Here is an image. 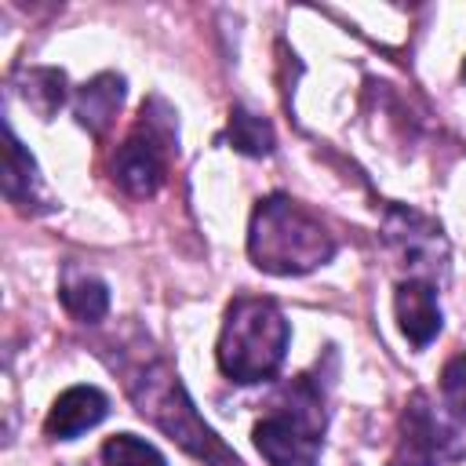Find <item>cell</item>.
I'll use <instances>...</instances> for the list:
<instances>
[{
	"instance_id": "cell-1",
	"label": "cell",
	"mask_w": 466,
	"mask_h": 466,
	"mask_svg": "<svg viewBox=\"0 0 466 466\" xmlns=\"http://www.w3.org/2000/svg\"><path fill=\"white\" fill-rule=\"evenodd\" d=\"M124 386L138 415L164 430L171 441H178L204 466H240V459L197 415L186 386L178 382V371L164 357H138L135 364H124Z\"/></svg>"
},
{
	"instance_id": "cell-2",
	"label": "cell",
	"mask_w": 466,
	"mask_h": 466,
	"mask_svg": "<svg viewBox=\"0 0 466 466\" xmlns=\"http://www.w3.org/2000/svg\"><path fill=\"white\" fill-rule=\"evenodd\" d=\"M248 255L258 269L277 277L309 273L335 255V237L320 218L284 193L258 200L248 226Z\"/></svg>"
},
{
	"instance_id": "cell-3",
	"label": "cell",
	"mask_w": 466,
	"mask_h": 466,
	"mask_svg": "<svg viewBox=\"0 0 466 466\" xmlns=\"http://www.w3.org/2000/svg\"><path fill=\"white\" fill-rule=\"evenodd\" d=\"M291 328L273 299L237 295L226 309L222 331H218V368L233 382H262L273 379L284 364Z\"/></svg>"
},
{
	"instance_id": "cell-4",
	"label": "cell",
	"mask_w": 466,
	"mask_h": 466,
	"mask_svg": "<svg viewBox=\"0 0 466 466\" xmlns=\"http://www.w3.org/2000/svg\"><path fill=\"white\" fill-rule=\"evenodd\" d=\"M324 386L317 375H299L280 400L255 422V448L269 466H317L324 444Z\"/></svg>"
},
{
	"instance_id": "cell-5",
	"label": "cell",
	"mask_w": 466,
	"mask_h": 466,
	"mask_svg": "<svg viewBox=\"0 0 466 466\" xmlns=\"http://www.w3.org/2000/svg\"><path fill=\"white\" fill-rule=\"evenodd\" d=\"M448 455H455V433L437 419L430 400L422 393H415L404 411L400 441H397L390 466H437Z\"/></svg>"
},
{
	"instance_id": "cell-6",
	"label": "cell",
	"mask_w": 466,
	"mask_h": 466,
	"mask_svg": "<svg viewBox=\"0 0 466 466\" xmlns=\"http://www.w3.org/2000/svg\"><path fill=\"white\" fill-rule=\"evenodd\" d=\"M167 171V157H164V135H157L153 127H138L135 135L124 138V146L116 149L113 160V178L124 193L131 197H153L164 182Z\"/></svg>"
},
{
	"instance_id": "cell-7",
	"label": "cell",
	"mask_w": 466,
	"mask_h": 466,
	"mask_svg": "<svg viewBox=\"0 0 466 466\" xmlns=\"http://www.w3.org/2000/svg\"><path fill=\"white\" fill-rule=\"evenodd\" d=\"M393 313H397L404 339L415 350H426L441 331V306H437V291L430 280H419V277L400 280L393 295Z\"/></svg>"
},
{
	"instance_id": "cell-8",
	"label": "cell",
	"mask_w": 466,
	"mask_h": 466,
	"mask_svg": "<svg viewBox=\"0 0 466 466\" xmlns=\"http://www.w3.org/2000/svg\"><path fill=\"white\" fill-rule=\"evenodd\" d=\"M106 411H109V397L98 386H69L51 404V411L44 419V433L51 441H76L84 430L98 426L106 419Z\"/></svg>"
},
{
	"instance_id": "cell-9",
	"label": "cell",
	"mask_w": 466,
	"mask_h": 466,
	"mask_svg": "<svg viewBox=\"0 0 466 466\" xmlns=\"http://www.w3.org/2000/svg\"><path fill=\"white\" fill-rule=\"evenodd\" d=\"M386 233L411 266H441L444 262V237L430 218H422L415 211H393L386 222Z\"/></svg>"
},
{
	"instance_id": "cell-10",
	"label": "cell",
	"mask_w": 466,
	"mask_h": 466,
	"mask_svg": "<svg viewBox=\"0 0 466 466\" xmlns=\"http://www.w3.org/2000/svg\"><path fill=\"white\" fill-rule=\"evenodd\" d=\"M120 102H124V76L102 73V76H95V80H87L80 87V95L73 102V113L91 135H106V127L113 124Z\"/></svg>"
},
{
	"instance_id": "cell-11",
	"label": "cell",
	"mask_w": 466,
	"mask_h": 466,
	"mask_svg": "<svg viewBox=\"0 0 466 466\" xmlns=\"http://www.w3.org/2000/svg\"><path fill=\"white\" fill-rule=\"evenodd\" d=\"M58 299H62V306H66L76 320H84V324L102 320L106 309H109V288H106L95 273H84V269H73V266L62 273Z\"/></svg>"
},
{
	"instance_id": "cell-12",
	"label": "cell",
	"mask_w": 466,
	"mask_h": 466,
	"mask_svg": "<svg viewBox=\"0 0 466 466\" xmlns=\"http://www.w3.org/2000/svg\"><path fill=\"white\" fill-rule=\"evenodd\" d=\"M36 193V164L22 149L11 127H4V197L11 204H29Z\"/></svg>"
},
{
	"instance_id": "cell-13",
	"label": "cell",
	"mask_w": 466,
	"mask_h": 466,
	"mask_svg": "<svg viewBox=\"0 0 466 466\" xmlns=\"http://www.w3.org/2000/svg\"><path fill=\"white\" fill-rule=\"evenodd\" d=\"M226 138L233 142L237 153H248V157H269L277 138H273V127L269 120L248 113L244 106H233L229 109V124H226Z\"/></svg>"
},
{
	"instance_id": "cell-14",
	"label": "cell",
	"mask_w": 466,
	"mask_h": 466,
	"mask_svg": "<svg viewBox=\"0 0 466 466\" xmlns=\"http://www.w3.org/2000/svg\"><path fill=\"white\" fill-rule=\"evenodd\" d=\"M22 98L47 120L62 106V98H66V73L62 69H29L25 73Z\"/></svg>"
},
{
	"instance_id": "cell-15",
	"label": "cell",
	"mask_w": 466,
	"mask_h": 466,
	"mask_svg": "<svg viewBox=\"0 0 466 466\" xmlns=\"http://www.w3.org/2000/svg\"><path fill=\"white\" fill-rule=\"evenodd\" d=\"M102 466H167V462L149 441L135 433H116L102 444Z\"/></svg>"
},
{
	"instance_id": "cell-16",
	"label": "cell",
	"mask_w": 466,
	"mask_h": 466,
	"mask_svg": "<svg viewBox=\"0 0 466 466\" xmlns=\"http://www.w3.org/2000/svg\"><path fill=\"white\" fill-rule=\"evenodd\" d=\"M441 397H444L448 411H451L455 419L466 422V353H459V357H451V360L444 364V375H441Z\"/></svg>"
},
{
	"instance_id": "cell-17",
	"label": "cell",
	"mask_w": 466,
	"mask_h": 466,
	"mask_svg": "<svg viewBox=\"0 0 466 466\" xmlns=\"http://www.w3.org/2000/svg\"><path fill=\"white\" fill-rule=\"evenodd\" d=\"M462 80H466V62H462Z\"/></svg>"
}]
</instances>
